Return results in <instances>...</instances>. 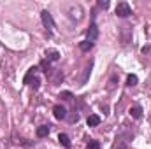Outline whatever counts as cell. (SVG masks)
<instances>
[{"label":"cell","mask_w":151,"mask_h":149,"mask_svg":"<svg viewBox=\"0 0 151 149\" xmlns=\"http://www.w3.org/2000/svg\"><path fill=\"white\" fill-rule=\"evenodd\" d=\"M130 116H132V117H135V119H139V117H141V116H142V109H141V107H139V105H134V107H130Z\"/></svg>","instance_id":"obj_9"},{"label":"cell","mask_w":151,"mask_h":149,"mask_svg":"<svg viewBox=\"0 0 151 149\" xmlns=\"http://www.w3.org/2000/svg\"><path fill=\"white\" fill-rule=\"evenodd\" d=\"M49 125H42V126H39L37 128V137H47L49 135Z\"/></svg>","instance_id":"obj_7"},{"label":"cell","mask_w":151,"mask_h":149,"mask_svg":"<svg viewBox=\"0 0 151 149\" xmlns=\"http://www.w3.org/2000/svg\"><path fill=\"white\" fill-rule=\"evenodd\" d=\"M60 98H65V100H72V93H69V91H63V93L60 95Z\"/></svg>","instance_id":"obj_16"},{"label":"cell","mask_w":151,"mask_h":149,"mask_svg":"<svg viewBox=\"0 0 151 149\" xmlns=\"http://www.w3.org/2000/svg\"><path fill=\"white\" fill-rule=\"evenodd\" d=\"M35 70H37V67H30L28 69V72H27V75H25V84H30V81H32V75H35Z\"/></svg>","instance_id":"obj_10"},{"label":"cell","mask_w":151,"mask_h":149,"mask_svg":"<svg viewBox=\"0 0 151 149\" xmlns=\"http://www.w3.org/2000/svg\"><path fill=\"white\" fill-rule=\"evenodd\" d=\"M53 114H55L56 119H65L67 117V111H65L63 105H55L53 107Z\"/></svg>","instance_id":"obj_3"},{"label":"cell","mask_w":151,"mask_h":149,"mask_svg":"<svg viewBox=\"0 0 151 149\" xmlns=\"http://www.w3.org/2000/svg\"><path fill=\"white\" fill-rule=\"evenodd\" d=\"M130 14H132V9H130V5H128L127 2H119V4L116 5V16L127 18V16H130Z\"/></svg>","instance_id":"obj_1"},{"label":"cell","mask_w":151,"mask_h":149,"mask_svg":"<svg viewBox=\"0 0 151 149\" xmlns=\"http://www.w3.org/2000/svg\"><path fill=\"white\" fill-rule=\"evenodd\" d=\"M40 18H42V23H44V27L47 28V32L51 34L53 32V28H55V23H53V18H51V14L47 12V11H42L40 12Z\"/></svg>","instance_id":"obj_2"},{"label":"cell","mask_w":151,"mask_h":149,"mask_svg":"<svg viewBox=\"0 0 151 149\" xmlns=\"http://www.w3.org/2000/svg\"><path fill=\"white\" fill-rule=\"evenodd\" d=\"M86 123H88V126H99L100 125V117L97 114H90L88 119H86Z\"/></svg>","instance_id":"obj_6"},{"label":"cell","mask_w":151,"mask_h":149,"mask_svg":"<svg viewBox=\"0 0 151 149\" xmlns=\"http://www.w3.org/2000/svg\"><path fill=\"white\" fill-rule=\"evenodd\" d=\"M88 149H100V142L99 140H90L88 142Z\"/></svg>","instance_id":"obj_14"},{"label":"cell","mask_w":151,"mask_h":149,"mask_svg":"<svg viewBox=\"0 0 151 149\" xmlns=\"http://www.w3.org/2000/svg\"><path fill=\"white\" fill-rule=\"evenodd\" d=\"M58 140H60V144H62L63 148H70V146H72L69 135H65V133H60V135H58Z\"/></svg>","instance_id":"obj_8"},{"label":"cell","mask_w":151,"mask_h":149,"mask_svg":"<svg viewBox=\"0 0 151 149\" xmlns=\"http://www.w3.org/2000/svg\"><path fill=\"white\" fill-rule=\"evenodd\" d=\"M40 67H42V70H44L46 74H49V72H51V65H49V62H47V60H42V62H40Z\"/></svg>","instance_id":"obj_13"},{"label":"cell","mask_w":151,"mask_h":149,"mask_svg":"<svg viewBox=\"0 0 151 149\" xmlns=\"http://www.w3.org/2000/svg\"><path fill=\"white\" fill-rule=\"evenodd\" d=\"M46 56H47V62H58V60H60V53L55 51V49L46 51Z\"/></svg>","instance_id":"obj_5"},{"label":"cell","mask_w":151,"mask_h":149,"mask_svg":"<svg viewBox=\"0 0 151 149\" xmlns=\"http://www.w3.org/2000/svg\"><path fill=\"white\" fill-rule=\"evenodd\" d=\"M30 86H32L34 90H37L39 86H40V81H39V77H35V75H34V79L30 81Z\"/></svg>","instance_id":"obj_15"},{"label":"cell","mask_w":151,"mask_h":149,"mask_svg":"<svg viewBox=\"0 0 151 149\" xmlns=\"http://www.w3.org/2000/svg\"><path fill=\"white\" fill-rule=\"evenodd\" d=\"M99 7H102V9H107V7H109V2H104V0H100V2H99Z\"/></svg>","instance_id":"obj_17"},{"label":"cell","mask_w":151,"mask_h":149,"mask_svg":"<svg viewBox=\"0 0 151 149\" xmlns=\"http://www.w3.org/2000/svg\"><path fill=\"white\" fill-rule=\"evenodd\" d=\"M86 37L90 42H93V40H97L99 37V28H97V25H91L90 28H88V32H86Z\"/></svg>","instance_id":"obj_4"},{"label":"cell","mask_w":151,"mask_h":149,"mask_svg":"<svg viewBox=\"0 0 151 149\" xmlns=\"http://www.w3.org/2000/svg\"><path fill=\"white\" fill-rule=\"evenodd\" d=\"M91 47H93V42H90V40H83V42H79V49H81V51H84V53H86V51H90Z\"/></svg>","instance_id":"obj_11"},{"label":"cell","mask_w":151,"mask_h":149,"mask_svg":"<svg viewBox=\"0 0 151 149\" xmlns=\"http://www.w3.org/2000/svg\"><path fill=\"white\" fill-rule=\"evenodd\" d=\"M127 84H128V86H135V84H137V75L130 74L128 77H127Z\"/></svg>","instance_id":"obj_12"}]
</instances>
